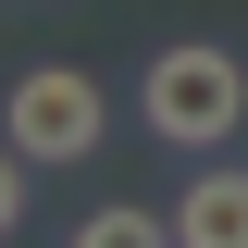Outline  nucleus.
I'll list each match as a JSON object with an SVG mask.
<instances>
[{"label": "nucleus", "mask_w": 248, "mask_h": 248, "mask_svg": "<svg viewBox=\"0 0 248 248\" xmlns=\"http://www.w3.org/2000/svg\"><path fill=\"white\" fill-rule=\"evenodd\" d=\"M137 112H149L161 149H223L248 124V75H236V50H211V37H174V50L137 75Z\"/></svg>", "instance_id": "nucleus-1"}, {"label": "nucleus", "mask_w": 248, "mask_h": 248, "mask_svg": "<svg viewBox=\"0 0 248 248\" xmlns=\"http://www.w3.org/2000/svg\"><path fill=\"white\" fill-rule=\"evenodd\" d=\"M99 137H112V99H99V75H75V62H37V75H13V99H0V149H25V161H87Z\"/></svg>", "instance_id": "nucleus-2"}, {"label": "nucleus", "mask_w": 248, "mask_h": 248, "mask_svg": "<svg viewBox=\"0 0 248 248\" xmlns=\"http://www.w3.org/2000/svg\"><path fill=\"white\" fill-rule=\"evenodd\" d=\"M174 248H248V174H199L174 199Z\"/></svg>", "instance_id": "nucleus-3"}, {"label": "nucleus", "mask_w": 248, "mask_h": 248, "mask_svg": "<svg viewBox=\"0 0 248 248\" xmlns=\"http://www.w3.org/2000/svg\"><path fill=\"white\" fill-rule=\"evenodd\" d=\"M75 248H174V236H161L149 211H87V223H75Z\"/></svg>", "instance_id": "nucleus-4"}, {"label": "nucleus", "mask_w": 248, "mask_h": 248, "mask_svg": "<svg viewBox=\"0 0 248 248\" xmlns=\"http://www.w3.org/2000/svg\"><path fill=\"white\" fill-rule=\"evenodd\" d=\"M25 174H37L25 149H0V236H13V223H25Z\"/></svg>", "instance_id": "nucleus-5"}]
</instances>
